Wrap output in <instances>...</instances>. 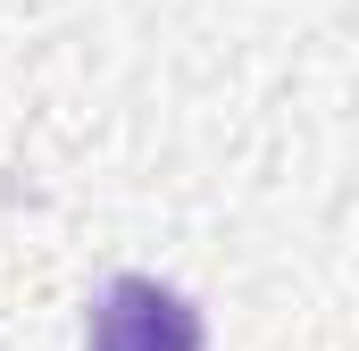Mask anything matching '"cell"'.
Segmentation results:
<instances>
[{
    "instance_id": "cell-1",
    "label": "cell",
    "mask_w": 359,
    "mask_h": 351,
    "mask_svg": "<svg viewBox=\"0 0 359 351\" xmlns=\"http://www.w3.org/2000/svg\"><path fill=\"white\" fill-rule=\"evenodd\" d=\"M209 326L159 276H109L92 301V351H201Z\"/></svg>"
}]
</instances>
